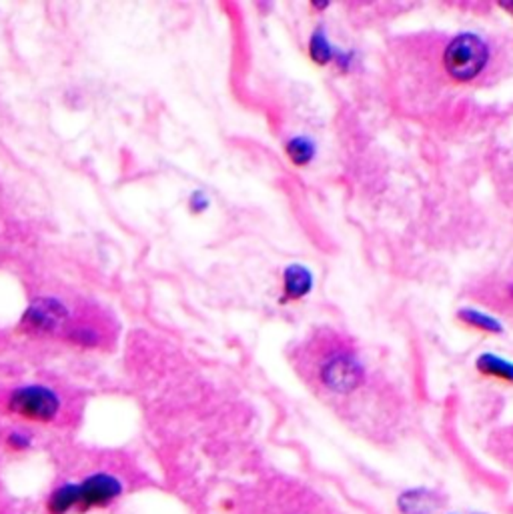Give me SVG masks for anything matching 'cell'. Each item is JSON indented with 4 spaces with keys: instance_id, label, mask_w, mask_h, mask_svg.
Listing matches in <instances>:
<instances>
[{
    "instance_id": "6da1fadb",
    "label": "cell",
    "mask_w": 513,
    "mask_h": 514,
    "mask_svg": "<svg viewBox=\"0 0 513 514\" xmlns=\"http://www.w3.org/2000/svg\"><path fill=\"white\" fill-rule=\"evenodd\" d=\"M303 358L323 393L335 398L361 395L371 385V372L355 342L333 329H319L305 342Z\"/></svg>"
},
{
    "instance_id": "7a4b0ae2",
    "label": "cell",
    "mask_w": 513,
    "mask_h": 514,
    "mask_svg": "<svg viewBox=\"0 0 513 514\" xmlns=\"http://www.w3.org/2000/svg\"><path fill=\"white\" fill-rule=\"evenodd\" d=\"M437 64L450 85H477L493 67V48L476 32H459L442 46Z\"/></svg>"
},
{
    "instance_id": "3957f363",
    "label": "cell",
    "mask_w": 513,
    "mask_h": 514,
    "mask_svg": "<svg viewBox=\"0 0 513 514\" xmlns=\"http://www.w3.org/2000/svg\"><path fill=\"white\" fill-rule=\"evenodd\" d=\"M62 396L46 385H22L12 388L4 401L6 412L32 424H51L62 412Z\"/></svg>"
},
{
    "instance_id": "277c9868",
    "label": "cell",
    "mask_w": 513,
    "mask_h": 514,
    "mask_svg": "<svg viewBox=\"0 0 513 514\" xmlns=\"http://www.w3.org/2000/svg\"><path fill=\"white\" fill-rule=\"evenodd\" d=\"M70 308L59 298L43 297L32 303L27 313L22 314L19 330L32 339H46V337H61L64 326L70 318Z\"/></svg>"
},
{
    "instance_id": "5b68a950",
    "label": "cell",
    "mask_w": 513,
    "mask_h": 514,
    "mask_svg": "<svg viewBox=\"0 0 513 514\" xmlns=\"http://www.w3.org/2000/svg\"><path fill=\"white\" fill-rule=\"evenodd\" d=\"M125 494V483L115 472L96 470L77 483V510H104Z\"/></svg>"
},
{
    "instance_id": "8992f818",
    "label": "cell",
    "mask_w": 513,
    "mask_h": 514,
    "mask_svg": "<svg viewBox=\"0 0 513 514\" xmlns=\"http://www.w3.org/2000/svg\"><path fill=\"white\" fill-rule=\"evenodd\" d=\"M111 334L112 330L107 318L96 313V310L83 308L77 314H70L59 339L80 348H101L109 340Z\"/></svg>"
},
{
    "instance_id": "52a82bcc",
    "label": "cell",
    "mask_w": 513,
    "mask_h": 514,
    "mask_svg": "<svg viewBox=\"0 0 513 514\" xmlns=\"http://www.w3.org/2000/svg\"><path fill=\"white\" fill-rule=\"evenodd\" d=\"M469 297L513 321V271L477 281L469 289Z\"/></svg>"
},
{
    "instance_id": "ba28073f",
    "label": "cell",
    "mask_w": 513,
    "mask_h": 514,
    "mask_svg": "<svg viewBox=\"0 0 513 514\" xmlns=\"http://www.w3.org/2000/svg\"><path fill=\"white\" fill-rule=\"evenodd\" d=\"M442 507V494L431 491V488H410L397 499V509L401 514H437Z\"/></svg>"
},
{
    "instance_id": "9c48e42d",
    "label": "cell",
    "mask_w": 513,
    "mask_h": 514,
    "mask_svg": "<svg viewBox=\"0 0 513 514\" xmlns=\"http://www.w3.org/2000/svg\"><path fill=\"white\" fill-rule=\"evenodd\" d=\"M313 289V274L303 265H291L283 273L285 300H301Z\"/></svg>"
},
{
    "instance_id": "30bf717a",
    "label": "cell",
    "mask_w": 513,
    "mask_h": 514,
    "mask_svg": "<svg viewBox=\"0 0 513 514\" xmlns=\"http://www.w3.org/2000/svg\"><path fill=\"white\" fill-rule=\"evenodd\" d=\"M476 369L479 374H484L487 379H495L508 382V385H513V363L506 361V358H501L498 355L492 353L479 355L476 361Z\"/></svg>"
},
{
    "instance_id": "8fae6325",
    "label": "cell",
    "mask_w": 513,
    "mask_h": 514,
    "mask_svg": "<svg viewBox=\"0 0 513 514\" xmlns=\"http://www.w3.org/2000/svg\"><path fill=\"white\" fill-rule=\"evenodd\" d=\"M77 510V483H64L51 491L46 499L48 514H70Z\"/></svg>"
},
{
    "instance_id": "7c38bea8",
    "label": "cell",
    "mask_w": 513,
    "mask_h": 514,
    "mask_svg": "<svg viewBox=\"0 0 513 514\" xmlns=\"http://www.w3.org/2000/svg\"><path fill=\"white\" fill-rule=\"evenodd\" d=\"M458 318L466 326H471V329H477V330H484V332H493V334L503 332V326L498 318L479 313V310H476V308H459Z\"/></svg>"
},
{
    "instance_id": "4fadbf2b",
    "label": "cell",
    "mask_w": 513,
    "mask_h": 514,
    "mask_svg": "<svg viewBox=\"0 0 513 514\" xmlns=\"http://www.w3.org/2000/svg\"><path fill=\"white\" fill-rule=\"evenodd\" d=\"M285 152L295 167H307L315 159V144L307 136H293L285 144Z\"/></svg>"
},
{
    "instance_id": "5bb4252c",
    "label": "cell",
    "mask_w": 513,
    "mask_h": 514,
    "mask_svg": "<svg viewBox=\"0 0 513 514\" xmlns=\"http://www.w3.org/2000/svg\"><path fill=\"white\" fill-rule=\"evenodd\" d=\"M309 54H311L313 62L319 64V67H325V64H329L333 61V46L329 45L327 37H325V32L319 29L313 32L311 40H309Z\"/></svg>"
},
{
    "instance_id": "9a60e30c",
    "label": "cell",
    "mask_w": 513,
    "mask_h": 514,
    "mask_svg": "<svg viewBox=\"0 0 513 514\" xmlns=\"http://www.w3.org/2000/svg\"><path fill=\"white\" fill-rule=\"evenodd\" d=\"M32 445H35V435L27 428H12L4 436V446L11 453H29Z\"/></svg>"
},
{
    "instance_id": "2e32d148",
    "label": "cell",
    "mask_w": 513,
    "mask_h": 514,
    "mask_svg": "<svg viewBox=\"0 0 513 514\" xmlns=\"http://www.w3.org/2000/svg\"><path fill=\"white\" fill-rule=\"evenodd\" d=\"M209 208V199L203 192H194L191 197V210L193 212H205Z\"/></svg>"
},
{
    "instance_id": "e0dca14e",
    "label": "cell",
    "mask_w": 513,
    "mask_h": 514,
    "mask_svg": "<svg viewBox=\"0 0 513 514\" xmlns=\"http://www.w3.org/2000/svg\"><path fill=\"white\" fill-rule=\"evenodd\" d=\"M511 435H513V428H511ZM511 438H513V436H511Z\"/></svg>"
}]
</instances>
